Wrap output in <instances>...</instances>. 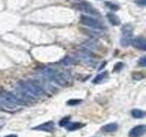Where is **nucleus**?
I'll use <instances>...</instances> for the list:
<instances>
[{
  "instance_id": "obj_10",
  "label": "nucleus",
  "mask_w": 146,
  "mask_h": 137,
  "mask_svg": "<svg viewBox=\"0 0 146 137\" xmlns=\"http://www.w3.org/2000/svg\"><path fill=\"white\" fill-rule=\"evenodd\" d=\"M107 18L108 20L110 21V23L112 25V26H119L121 24V20L115 14L113 13H108L107 14Z\"/></svg>"
},
{
  "instance_id": "obj_11",
  "label": "nucleus",
  "mask_w": 146,
  "mask_h": 137,
  "mask_svg": "<svg viewBox=\"0 0 146 137\" xmlns=\"http://www.w3.org/2000/svg\"><path fill=\"white\" fill-rule=\"evenodd\" d=\"M84 126L83 123H80L79 122H68L65 125V127L67 128V130L68 131H76L80 128H82Z\"/></svg>"
},
{
  "instance_id": "obj_1",
  "label": "nucleus",
  "mask_w": 146,
  "mask_h": 137,
  "mask_svg": "<svg viewBox=\"0 0 146 137\" xmlns=\"http://www.w3.org/2000/svg\"><path fill=\"white\" fill-rule=\"evenodd\" d=\"M18 90L29 98H38L44 95L45 91L41 88V86L34 80H26L23 81L17 86Z\"/></svg>"
},
{
  "instance_id": "obj_20",
  "label": "nucleus",
  "mask_w": 146,
  "mask_h": 137,
  "mask_svg": "<svg viewBox=\"0 0 146 137\" xmlns=\"http://www.w3.org/2000/svg\"><path fill=\"white\" fill-rule=\"evenodd\" d=\"M135 3L138 4L139 6H141V7L145 6V0H135Z\"/></svg>"
},
{
  "instance_id": "obj_18",
  "label": "nucleus",
  "mask_w": 146,
  "mask_h": 137,
  "mask_svg": "<svg viewBox=\"0 0 146 137\" xmlns=\"http://www.w3.org/2000/svg\"><path fill=\"white\" fill-rule=\"evenodd\" d=\"M139 64L141 66H143V67H145L146 66V58L145 57H143L141 58L140 61H139Z\"/></svg>"
},
{
  "instance_id": "obj_12",
  "label": "nucleus",
  "mask_w": 146,
  "mask_h": 137,
  "mask_svg": "<svg viewBox=\"0 0 146 137\" xmlns=\"http://www.w3.org/2000/svg\"><path fill=\"white\" fill-rule=\"evenodd\" d=\"M108 77V72L107 71H103L102 73H100L98 76L95 77V79L92 80L93 83L95 84H99V83H102V81L105 80V79H107Z\"/></svg>"
},
{
  "instance_id": "obj_6",
  "label": "nucleus",
  "mask_w": 146,
  "mask_h": 137,
  "mask_svg": "<svg viewBox=\"0 0 146 137\" xmlns=\"http://www.w3.org/2000/svg\"><path fill=\"white\" fill-rule=\"evenodd\" d=\"M146 127L145 125H138L133 127L129 132L130 137H141L145 134Z\"/></svg>"
},
{
  "instance_id": "obj_2",
  "label": "nucleus",
  "mask_w": 146,
  "mask_h": 137,
  "mask_svg": "<svg viewBox=\"0 0 146 137\" xmlns=\"http://www.w3.org/2000/svg\"><path fill=\"white\" fill-rule=\"evenodd\" d=\"M41 75L45 78H48L49 80H52L55 83L64 86L67 84L68 75L67 73L58 71L53 68H45L40 71Z\"/></svg>"
},
{
  "instance_id": "obj_22",
  "label": "nucleus",
  "mask_w": 146,
  "mask_h": 137,
  "mask_svg": "<svg viewBox=\"0 0 146 137\" xmlns=\"http://www.w3.org/2000/svg\"><path fill=\"white\" fill-rule=\"evenodd\" d=\"M77 1H81V0H77Z\"/></svg>"
},
{
  "instance_id": "obj_14",
  "label": "nucleus",
  "mask_w": 146,
  "mask_h": 137,
  "mask_svg": "<svg viewBox=\"0 0 146 137\" xmlns=\"http://www.w3.org/2000/svg\"><path fill=\"white\" fill-rule=\"evenodd\" d=\"M105 5L110 8V9H111V10H113V11H117V10H119V6H117V5H115V4H113V3H111V2H106L105 3Z\"/></svg>"
},
{
  "instance_id": "obj_21",
  "label": "nucleus",
  "mask_w": 146,
  "mask_h": 137,
  "mask_svg": "<svg viewBox=\"0 0 146 137\" xmlns=\"http://www.w3.org/2000/svg\"><path fill=\"white\" fill-rule=\"evenodd\" d=\"M5 137H17V136L15 135V134H10V135H7V136H5Z\"/></svg>"
},
{
  "instance_id": "obj_5",
  "label": "nucleus",
  "mask_w": 146,
  "mask_h": 137,
  "mask_svg": "<svg viewBox=\"0 0 146 137\" xmlns=\"http://www.w3.org/2000/svg\"><path fill=\"white\" fill-rule=\"evenodd\" d=\"M74 7L77 9H79V10L90 14V15H95V16L99 15L98 10H96V9L88 2H81L80 4H76V5H74Z\"/></svg>"
},
{
  "instance_id": "obj_17",
  "label": "nucleus",
  "mask_w": 146,
  "mask_h": 137,
  "mask_svg": "<svg viewBox=\"0 0 146 137\" xmlns=\"http://www.w3.org/2000/svg\"><path fill=\"white\" fill-rule=\"evenodd\" d=\"M123 67V63H121V62H119V63H117L116 65H115V67H114V71H119V70H121V68Z\"/></svg>"
},
{
  "instance_id": "obj_9",
  "label": "nucleus",
  "mask_w": 146,
  "mask_h": 137,
  "mask_svg": "<svg viewBox=\"0 0 146 137\" xmlns=\"http://www.w3.org/2000/svg\"><path fill=\"white\" fill-rule=\"evenodd\" d=\"M118 124L116 122H111V123H108V124L104 125L102 127V131L105 132H114L118 130Z\"/></svg>"
},
{
  "instance_id": "obj_16",
  "label": "nucleus",
  "mask_w": 146,
  "mask_h": 137,
  "mask_svg": "<svg viewBox=\"0 0 146 137\" xmlns=\"http://www.w3.org/2000/svg\"><path fill=\"white\" fill-rule=\"evenodd\" d=\"M72 62H74V61H73L71 58H68V57L65 58L62 61V63L64 64V65H70V64H71Z\"/></svg>"
},
{
  "instance_id": "obj_7",
  "label": "nucleus",
  "mask_w": 146,
  "mask_h": 137,
  "mask_svg": "<svg viewBox=\"0 0 146 137\" xmlns=\"http://www.w3.org/2000/svg\"><path fill=\"white\" fill-rule=\"evenodd\" d=\"M55 129V123L52 121H49L47 122H44L42 124L38 126H36L33 128V130H38V131H44V132H51Z\"/></svg>"
},
{
  "instance_id": "obj_8",
  "label": "nucleus",
  "mask_w": 146,
  "mask_h": 137,
  "mask_svg": "<svg viewBox=\"0 0 146 137\" xmlns=\"http://www.w3.org/2000/svg\"><path fill=\"white\" fill-rule=\"evenodd\" d=\"M131 44L134 48L139 49L141 50H146V40L143 37H138L131 40Z\"/></svg>"
},
{
  "instance_id": "obj_19",
  "label": "nucleus",
  "mask_w": 146,
  "mask_h": 137,
  "mask_svg": "<svg viewBox=\"0 0 146 137\" xmlns=\"http://www.w3.org/2000/svg\"><path fill=\"white\" fill-rule=\"evenodd\" d=\"M70 120V117H67V118H64L62 121H60V123H59V124H60L61 126H64V125H66L67 123L68 122V121Z\"/></svg>"
},
{
  "instance_id": "obj_13",
  "label": "nucleus",
  "mask_w": 146,
  "mask_h": 137,
  "mask_svg": "<svg viewBox=\"0 0 146 137\" xmlns=\"http://www.w3.org/2000/svg\"><path fill=\"white\" fill-rule=\"evenodd\" d=\"M131 116L133 118H136V119H141V118L145 117V112L143 111H141V110H139V109L132 110V111L131 112Z\"/></svg>"
},
{
  "instance_id": "obj_4",
  "label": "nucleus",
  "mask_w": 146,
  "mask_h": 137,
  "mask_svg": "<svg viewBox=\"0 0 146 137\" xmlns=\"http://www.w3.org/2000/svg\"><path fill=\"white\" fill-rule=\"evenodd\" d=\"M80 22L83 25L90 27H93V29H104V27L102 25V23H100L99 20L95 19V18L90 17L89 16H85V15L81 16V17H80Z\"/></svg>"
},
{
  "instance_id": "obj_15",
  "label": "nucleus",
  "mask_w": 146,
  "mask_h": 137,
  "mask_svg": "<svg viewBox=\"0 0 146 137\" xmlns=\"http://www.w3.org/2000/svg\"><path fill=\"white\" fill-rule=\"evenodd\" d=\"M81 102V100H70L67 102L68 105H70V106H74V105H78Z\"/></svg>"
},
{
  "instance_id": "obj_3",
  "label": "nucleus",
  "mask_w": 146,
  "mask_h": 137,
  "mask_svg": "<svg viewBox=\"0 0 146 137\" xmlns=\"http://www.w3.org/2000/svg\"><path fill=\"white\" fill-rule=\"evenodd\" d=\"M121 45L122 47H128L131 44V39H132V27L130 24H126L123 26L121 29Z\"/></svg>"
}]
</instances>
